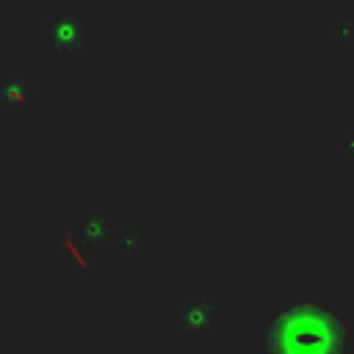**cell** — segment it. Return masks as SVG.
I'll use <instances>...</instances> for the list:
<instances>
[{
    "instance_id": "6da1fadb",
    "label": "cell",
    "mask_w": 354,
    "mask_h": 354,
    "mask_svg": "<svg viewBox=\"0 0 354 354\" xmlns=\"http://www.w3.org/2000/svg\"><path fill=\"white\" fill-rule=\"evenodd\" d=\"M340 321L329 310L313 304L279 310L266 326V346L277 351H335L340 348Z\"/></svg>"
},
{
    "instance_id": "7a4b0ae2",
    "label": "cell",
    "mask_w": 354,
    "mask_h": 354,
    "mask_svg": "<svg viewBox=\"0 0 354 354\" xmlns=\"http://www.w3.org/2000/svg\"><path fill=\"white\" fill-rule=\"evenodd\" d=\"M44 39L50 50H80L83 44V25L69 14H55L44 22Z\"/></svg>"
},
{
    "instance_id": "3957f363",
    "label": "cell",
    "mask_w": 354,
    "mask_h": 354,
    "mask_svg": "<svg viewBox=\"0 0 354 354\" xmlns=\"http://www.w3.org/2000/svg\"><path fill=\"white\" fill-rule=\"evenodd\" d=\"M30 91H28V83L19 80V77H6L0 80V108L8 111V113H19L28 102Z\"/></svg>"
}]
</instances>
